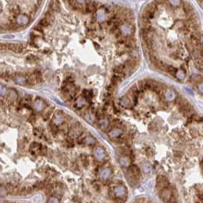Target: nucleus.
<instances>
[{
	"label": "nucleus",
	"instance_id": "f257e3e1",
	"mask_svg": "<svg viewBox=\"0 0 203 203\" xmlns=\"http://www.w3.org/2000/svg\"><path fill=\"white\" fill-rule=\"evenodd\" d=\"M12 79L15 83L19 86H25L27 84H28L27 76H25L23 73H15L12 77Z\"/></svg>",
	"mask_w": 203,
	"mask_h": 203
},
{
	"label": "nucleus",
	"instance_id": "f03ea898",
	"mask_svg": "<svg viewBox=\"0 0 203 203\" xmlns=\"http://www.w3.org/2000/svg\"><path fill=\"white\" fill-rule=\"evenodd\" d=\"M51 122H52L54 124H57L58 126L63 124V122H64V116L63 115L62 112L58 111V112L55 113L54 115L53 116L52 121H51Z\"/></svg>",
	"mask_w": 203,
	"mask_h": 203
},
{
	"label": "nucleus",
	"instance_id": "7ed1b4c3",
	"mask_svg": "<svg viewBox=\"0 0 203 203\" xmlns=\"http://www.w3.org/2000/svg\"><path fill=\"white\" fill-rule=\"evenodd\" d=\"M160 196L163 202H170V200L173 197L172 192L167 188H163L160 191Z\"/></svg>",
	"mask_w": 203,
	"mask_h": 203
},
{
	"label": "nucleus",
	"instance_id": "20e7f679",
	"mask_svg": "<svg viewBox=\"0 0 203 203\" xmlns=\"http://www.w3.org/2000/svg\"><path fill=\"white\" fill-rule=\"evenodd\" d=\"M34 109L37 112H41L45 108V103L44 100L41 98H37L34 101L33 103Z\"/></svg>",
	"mask_w": 203,
	"mask_h": 203
},
{
	"label": "nucleus",
	"instance_id": "39448f33",
	"mask_svg": "<svg viewBox=\"0 0 203 203\" xmlns=\"http://www.w3.org/2000/svg\"><path fill=\"white\" fill-rule=\"evenodd\" d=\"M114 194L118 198H122L127 194V189L124 186H119L115 187L114 189Z\"/></svg>",
	"mask_w": 203,
	"mask_h": 203
},
{
	"label": "nucleus",
	"instance_id": "423d86ee",
	"mask_svg": "<svg viewBox=\"0 0 203 203\" xmlns=\"http://www.w3.org/2000/svg\"><path fill=\"white\" fill-rule=\"evenodd\" d=\"M169 181L166 177H163V176H159L157 177V187H160V189H163L166 188L169 186Z\"/></svg>",
	"mask_w": 203,
	"mask_h": 203
},
{
	"label": "nucleus",
	"instance_id": "0eeeda50",
	"mask_svg": "<svg viewBox=\"0 0 203 203\" xmlns=\"http://www.w3.org/2000/svg\"><path fill=\"white\" fill-rule=\"evenodd\" d=\"M93 155L96 160H102L105 157V152L102 147H96L93 151Z\"/></svg>",
	"mask_w": 203,
	"mask_h": 203
},
{
	"label": "nucleus",
	"instance_id": "6e6552de",
	"mask_svg": "<svg viewBox=\"0 0 203 203\" xmlns=\"http://www.w3.org/2000/svg\"><path fill=\"white\" fill-rule=\"evenodd\" d=\"M49 10L53 12H59L60 11V3L59 0H51L49 4Z\"/></svg>",
	"mask_w": 203,
	"mask_h": 203
},
{
	"label": "nucleus",
	"instance_id": "1a4fd4ad",
	"mask_svg": "<svg viewBox=\"0 0 203 203\" xmlns=\"http://www.w3.org/2000/svg\"><path fill=\"white\" fill-rule=\"evenodd\" d=\"M30 151L33 154H38V153H42V145L37 143V142H34L31 144Z\"/></svg>",
	"mask_w": 203,
	"mask_h": 203
},
{
	"label": "nucleus",
	"instance_id": "9d476101",
	"mask_svg": "<svg viewBox=\"0 0 203 203\" xmlns=\"http://www.w3.org/2000/svg\"><path fill=\"white\" fill-rule=\"evenodd\" d=\"M16 22L17 24L19 26H23L24 24H28L29 22V18L26 15H19L16 17Z\"/></svg>",
	"mask_w": 203,
	"mask_h": 203
},
{
	"label": "nucleus",
	"instance_id": "9b49d317",
	"mask_svg": "<svg viewBox=\"0 0 203 203\" xmlns=\"http://www.w3.org/2000/svg\"><path fill=\"white\" fill-rule=\"evenodd\" d=\"M123 133L122 129L119 128H114L113 129H112L109 132H108V136L111 138H118V137H120Z\"/></svg>",
	"mask_w": 203,
	"mask_h": 203
},
{
	"label": "nucleus",
	"instance_id": "f8f14e48",
	"mask_svg": "<svg viewBox=\"0 0 203 203\" xmlns=\"http://www.w3.org/2000/svg\"><path fill=\"white\" fill-rule=\"evenodd\" d=\"M111 175H112V170H110L109 168H105V169H103L101 171L100 178L102 180L105 181V180H108V179H109Z\"/></svg>",
	"mask_w": 203,
	"mask_h": 203
},
{
	"label": "nucleus",
	"instance_id": "ddd939ff",
	"mask_svg": "<svg viewBox=\"0 0 203 203\" xmlns=\"http://www.w3.org/2000/svg\"><path fill=\"white\" fill-rule=\"evenodd\" d=\"M81 133V126L79 123H77V124H74L73 128L70 130V134L73 137L79 136Z\"/></svg>",
	"mask_w": 203,
	"mask_h": 203
},
{
	"label": "nucleus",
	"instance_id": "4468645a",
	"mask_svg": "<svg viewBox=\"0 0 203 203\" xmlns=\"http://www.w3.org/2000/svg\"><path fill=\"white\" fill-rule=\"evenodd\" d=\"M85 103H86V99L83 96H79V98H77V100L75 101L74 107L77 109H81L85 105Z\"/></svg>",
	"mask_w": 203,
	"mask_h": 203
},
{
	"label": "nucleus",
	"instance_id": "2eb2a0df",
	"mask_svg": "<svg viewBox=\"0 0 203 203\" xmlns=\"http://www.w3.org/2000/svg\"><path fill=\"white\" fill-rule=\"evenodd\" d=\"M119 163L123 167H128L130 165V158L127 155H122L119 157Z\"/></svg>",
	"mask_w": 203,
	"mask_h": 203
},
{
	"label": "nucleus",
	"instance_id": "dca6fc26",
	"mask_svg": "<svg viewBox=\"0 0 203 203\" xmlns=\"http://www.w3.org/2000/svg\"><path fill=\"white\" fill-rule=\"evenodd\" d=\"M129 173L132 175H134L136 177L138 178L141 175V170L139 169V167L136 165H132L129 168Z\"/></svg>",
	"mask_w": 203,
	"mask_h": 203
},
{
	"label": "nucleus",
	"instance_id": "f3484780",
	"mask_svg": "<svg viewBox=\"0 0 203 203\" xmlns=\"http://www.w3.org/2000/svg\"><path fill=\"white\" fill-rule=\"evenodd\" d=\"M18 98V93L15 89H10L8 93V99L10 102H15Z\"/></svg>",
	"mask_w": 203,
	"mask_h": 203
},
{
	"label": "nucleus",
	"instance_id": "a211bd4d",
	"mask_svg": "<svg viewBox=\"0 0 203 203\" xmlns=\"http://www.w3.org/2000/svg\"><path fill=\"white\" fill-rule=\"evenodd\" d=\"M99 125L101 128L105 130L108 128V127L109 126V121L107 118H102L99 121Z\"/></svg>",
	"mask_w": 203,
	"mask_h": 203
},
{
	"label": "nucleus",
	"instance_id": "6ab92c4d",
	"mask_svg": "<svg viewBox=\"0 0 203 203\" xmlns=\"http://www.w3.org/2000/svg\"><path fill=\"white\" fill-rule=\"evenodd\" d=\"M83 142L87 145L92 146L94 145L96 143V140L94 138H93L92 136H86L85 138L83 139Z\"/></svg>",
	"mask_w": 203,
	"mask_h": 203
},
{
	"label": "nucleus",
	"instance_id": "aec40b11",
	"mask_svg": "<svg viewBox=\"0 0 203 203\" xmlns=\"http://www.w3.org/2000/svg\"><path fill=\"white\" fill-rule=\"evenodd\" d=\"M176 77L179 80H183L185 79V77H186V73H185V72L183 69H179V70H177L176 72Z\"/></svg>",
	"mask_w": 203,
	"mask_h": 203
},
{
	"label": "nucleus",
	"instance_id": "412c9836",
	"mask_svg": "<svg viewBox=\"0 0 203 203\" xmlns=\"http://www.w3.org/2000/svg\"><path fill=\"white\" fill-rule=\"evenodd\" d=\"M166 98L169 101H172L175 99V93L171 90H167L166 92Z\"/></svg>",
	"mask_w": 203,
	"mask_h": 203
},
{
	"label": "nucleus",
	"instance_id": "4be33fe9",
	"mask_svg": "<svg viewBox=\"0 0 203 203\" xmlns=\"http://www.w3.org/2000/svg\"><path fill=\"white\" fill-rule=\"evenodd\" d=\"M121 103L122 105L124 107H128L131 105V103H132V101L130 99V98L128 97H124V98L122 99V100L121 101Z\"/></svg>",
	"mask_w": 203,
	"mask_h": 203
},
{
	"label": "nucleus",
	"instance_id": "5701e85b",
	"mask_svg": "<svg viewBox=\"0 0 203 203\" xmlns=\"http://www.w3.org/2000/svg\"><path fill=\"white\" fill-rule=\"evenodd\" d=\"M39 24L40 25H41V26L43 27V28H46V27H48L50 24H51L49 22V21H48L47 19H46L45 17L44 18H43V19H41V20H40V22H39Z\"/></svg>",
	"mask_w": 203,
	"mask_h": 203
},
{
	"label": "nucleus",
	"instance_id": "b1692460",
	"mask_svg": "<svg viewBox=\"0 0 203 203\" xmlns=\"http://www.w3.org/2000/svg\"><path fill=\"white\" fill-rule=\"evenodd\" d=\"M7 87L5 85L0 83V96H5V94H7Z\"/></svg>",
	"mask_w": 203,
	"mask_h": 203
},
{
	"label": "nucleus",
	"instance_id": "393cba45",
	"mask_svg": "<svg viewBox=\"0 0 203 203\" xmlns=\"http://www.w3.org/2000/svg\"><path fill=\"white\" fill-rule=\"evenodd\" d=\"M143 170L144 173L148 174L149 173L151 172V166L147 163H144L143 164Z\"/></svg>",
	"mask_w": 203,
	"mask_h": 203
},
{
	"label": "nucleus",
	"instance_id": "a878e982",
	"mask_svg": "<svg viewBox=\"0 0 203 203\" xmlns=\"http://www.w3.org/2000/svg\"><path fill=\"white\" fill-rule=\"evenodd\" d=\"M50 130H51V132H52L54 134H57V133L58 132V131H59L58 125L54 124L52 122H51V123H50Z\"/></svg>",
	"mask_w": 203,
	"mask_h": 203
},
{
	"label": "nucleus",
	"instance_id": "bb28decb",
	"mask_svg": "<svg viewBox=\"0 0 203 203\" xmlns=\"http://www.w3.org/2000/svg\"><path fill=\"white\" fill-rule=\"evenodd\" d=\"M38 60V58L35 57V56H33V55H31V56H28L27 58V61H28L30 63H34Z\"/></svg>",
	"mask_w": 203,
	"mask_h": 203
},
{
	"label": "nucleus",
	"instance_id": "cd10ccee",
	"mask_svg": "<svg viewBox=\"0 0 203 203\" xmlns=\"http://www.w3.org/2000/svg\"><path fill=\"white\" fill-rule=\"evenodd\" d=\"M83 96L84 98L86 99V100H87V99H89L91 98V94H90V92L89 90H84L83 93Z\"/></svg>",
	"mask_w": 203,
	"mask_h": 203
},
{
	"label": "nucleus",
	"instance_id": "c85d7f7f",
	"mask_svg": "<svg viewBox=\"0 0 203 203\" xmlns=\"http://www.w3.org/2000/svg\"><path fill=\"white\" fill-rule=\"evenodd\" d=\"M59 202H60V200H59L58 198H57L56 196H50L48 200V202H50V203Z\"/></svg>",
	"mask_w": 203,
	"mask_h": 203
},
{
	"label": "nucleus",
	"instance_id": "c756f323",
	"mask_svg": "<svg viewBox=\"0 0 203 203\" xmlns=\"http://www.w3.org/2000/svg\"><path fill=\"white\" fill-rule=\"evenodd\" d=\"M7 195V190L5 187H0V197H4Z\"/></svg>",
	"mask_w": 203,
	"mask_h": 203
},
{
	"label": "nucleus",
	"instance_id": "7c9ffc66",
	"mask_svg": "<svg viewBox=\"0 0 203 203\" xmlns=\"http://www.w3.org/2000/svg\"><path fill=\"white\" fill-rule=\"evenodd\" d=\"M138 86H139V89H140L141 91H143L144 89H146L144 80H140V81L138 82Z\"/></svg>",
	"mask_w": 203,
	"mask_h": 203
},
{
	"label": "nucleus",
	"instance_id": "2f4dec72",
	"mask_svg": "<svg viewBox=\"0 0 203 203\" xmlns=\"http://www.w3.org/2000/svg\"><path fill=\"white\" fill-rule=\"evenodd\" d=\"M197 87H198V91L200 92L203 95V82L202 81H199L197 84Z\"/></svg>",
	"mask_w": 203,
	"mask_h": 203
},
{
	"label": "nucleus",
	"instance_id": "473e14b6",
	"mask_svg": "<svg viewBox=\"0 0 203 203\" xmlns=\"http://www.w3.org/2000/svg\"><path fill=\"white\" fill-rule=\"evenodd\" d=\"M190 134H191L192 136L194 137V138H196V137L198 136V130H196V129L195 128H192V130H190Z\"/></svg>",
	"mask_w": 203,
	"mask_h": 203
},
{
	"label": "nucleus",
	"instance_id": "72a5a7b5",
	"mask_svg": "<svg viewBox=\"0 0 203 203\" xmlns=\"http://www.w3.org/2000/svg\"><path fill=\"white\" fill-rule=\"evenodd\" d=\"M34 30L36 31H38L39 33H43V27L40 25V24H38L37 26L34 27Z\"/></svg>",
	"mask_w": 203,
	"mask_h": 203
},
{
	"label": "nucleus",
	"instance_id": "f704fd0d",
	"mask_svg": "<svg viewBox=\"0 0 203 203\" xmlns=\"http://www.w3.org/2000/svg\"><path fill=\"white\" fill-rule=\"evenodd\" d=\"M196 2L198 4V5L200 6L203 10V0H196Z\"/></svg>",
	"mask_w": 203,
	"mask_h": 203
},
{
	"label": "nucleus",
	"instance_id": "c9c22d12",
	"mask_svg": "<svg viewBox=\"0 0 203 203\" xmlns=\"http://www.w3.org/2000/svg\"><path fill=\"white\" fill-rule=\"evenodd\" d=\"M185 89H186V90L187 92H188V93L190 94V95H193V91L192 90V89H190L189 88H186Z\"/></svg>",
	"mask_w": 203,
	"mask_h": 203
}]
</instances>
